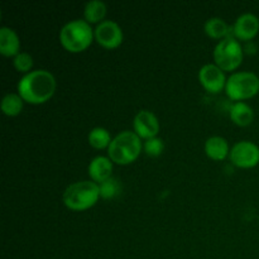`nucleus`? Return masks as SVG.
I'll return each instance as SVG.
<instances>
[{"label":"nucleus","mask_w":259,"mask_h":259,"mask_svg":"<svg viewBox=\"0 0 259 259\" xmlns=\"http://www.w3.org/2000/svg\"><path fill=\"white\" fill-rule=\"evenodd\" d=\"M23 106H24V100L18 93H8L2 99V111L7 116L19 115L23 110Z\"/></svg>","instance_id":"19"},{"label":"nucleus","mask_w":259,"mask_h":259,"mask_svg":"<svg viewBox=\"0 0 259 259\" xmlns=\"http://www.w3.org/2000/svg\"><path fill=\"white\" fill-rule=\"evenodd\" d=\"M99 190H100V197L104 200H110L118 196L121 192V184L115 177H110L106 181L99 184Z\"/></svg>","instance_id":"20"},{"label":"nucleus","mask_w":259,"mask_h":259,"mask_svg":"<svg viewBox=\"0 0 259 259\" xmlns=\"http://www.w3.org/2000/svg\"><path fill=\"white\" fill-rule=\"evenodd\" d=\"M13 66L18 72H22L24 75L33 71V57L28 52H20L13 58Z\"/></svg>","instance_id":"21"},{"label":"nucleus","mask_w":259,"mask_h":259,"mask_svg":"<svg viewBox=\"0 0 259 259\" xmlns=\"http://www.w3.org/2000/svg\"><path fill=\"white\" fill-rule=\"evenodd\" d=\"M229 159L235 167L253 168L259 164V147L250 141L237 142L230 148Z\"/></svg>","instance_id":"7"},{"label":"nucleus","mask_w":259,"mask_h":259,"mask_svg":"<svg viewBox=\"0 0 259 259\" xmlns=\"http://www.w3.org/2000/svg\"><path fill=\"white\" fill-rule=\"evenodd\" d=\"M143 144L142 139L132 131H123L116 134L108 148V157L119 166L131 164L141 156Z\"/></svg>","instance_id":"4"},{"label":"nucleus","mask_w":259,"mask_h":259,"mask_svg":"<svg viewBox=\"0 0 259 259\" xmlns=\"http://www.w3.org/2000/svg\"><path fill=\"white\" fill-rule=\"evenodd\" d=\"M57 81L47 70H33L18 81L17 90L24 103L32 105L45 104L55 95Z\"/></svg>","instance_id":"1"},{"label":"nucleus","mask_w":259,"mask_h":259,"mask_svg":"<svg viewBox=\"0 0 259 259\" xmlns=\"http://www.w3.org/2000/svg\"><path fill=\"white\" fill-rule=\"evenodd\" d=\"M111 141V134L108 129L103 128V126H96L89 132L88 142L93 148L95 149H108L110 146Z\"/></svg>","instance_id":"18"},{"label":"nucleus","mask_w":259,"mask_h":259,"mask_svg":"<svg viewBox=\"0 0 259 259\" xmlns=\"http://www.w3.org/2000/svg\"><path fill=\"white\" fill-rule=\"evenodd\" d=\"M259 32V18L253 13L239 15L233 25V35L235 39L250 42L257 37Z\"/></svg>","instance_id":"11"},{"label":"nucleus","mask_w":259,"mask_h":259,"mask_svg":"<svg viewBox=\"0 0 259 259\" xmlns=\"http://www.w3.org/2000/svg\"><path fill=\"white\" fill-rule=\"evenodd\" d=\"M205 153L212 161H224L225 158L229 157L230 147L229 143L225 138L220 136L209 137L205 142Z\"/></svg>","instance_id":"14"},{"label":"nucleus","mask_w":259,"mask_h":259,"mask_svg":"<svg viewBox=\"0 0 259 259\" xmlns=\"http://www.w3.org/2000/svg\"><path fill=\"white\" fill-rule=\"evenodd\" d=\"M113 161L109 157L105 156L94 157L88 167V172L91 181L96 182V184H101V182L106 181L110 177H113Z\"/></svg>","instance_id":"12"},{"label":"nucleus","mask_w":259,"mask_h":259,"mask_svg":"<svg viewBox=\"0 0 259 259\" xmlns=\"http://www.w3.org/2000/svg\"><path fill=\"white\" fill-rule=\"evenodd\" d=\"M204 30L210 38L212 39H224L228 37H234L233 35V27H229L228 23L223 18L212 17L205 22Z\"/></svg>","instance_id":"15"},{"label":"nucleus","mask_w":259,"mask_h":259,"mask_svg":"<svg viewBox=\"0 0 259 259\" xmlns=\"http://www.w3.org/2000/svg\"><path fill=\"white\" fill-rule=\"evenodd\" d=\"M215 65L222 68L224 72L235 71L243 62L244 50L242 43L234 37H228L219 40L212 51Z\"/></svg>","instance_id":"6"},{"label":"nucleus","mask_w":259,"mask_h":259,"mask_svg":"<svg viewBox=\"0 0 259 259\" xmlns=\"http://www.w3.org/2000/svg\"><path fill=\"white\" fill-rule=\"evenodd\" d=\"M243 50H244V53H248V55H255L258 48H257V45H255L253 40H250V42H247L244 46H243Z\"/></svg>","instance_id":"23"},{"label":"nucleus","mask_w":259,"mask_h":259,"mask_svg":"<svg viewBox=\"0 0 259 259\" xmlns=\"http://www.w3.org/2000/svg\"><path fill=\"white\" fill-rule=\"evenodd\" d=\"M108 8L101 0H90L83 7V19L89 24H100L105 20Z\"/></svg>","instance_id":"17"},{"label":"nucleus","mask_w":259,"mask_h":259,"mask_svg":"<svg viewBox=\"0 0 259 259\" xmlns=\"http://www.w3.org/2000/svg\"><path fill=\"white\" fill-rule=\"evenodd\" d=\"M134 133L141 139H151L158 137L159 121L156 114L151 110H139L133 119Z\"/></svg>","instance_id":"10"},{"label":"nucleus","mask_w":259,"mask_h":259,"mask_svg":"<svg viewBox=\"0 0 259 259\" xmlns=\"http://www.w3.org/2000/svg\"><path fill=\"white\" fill-rule=\"evenodd\" d=\"M225 93L235 103L254 98L259 93V77L249 71L233 72L227 80Z\"/></svg>","instance_id":"5"},{"label":"nucleus","mask_w":259,"mask_h":259,"mask_svg":"<svg viewBox=\"0 0 259 259\" xmlns=\"http://www.w3.org/2000/svg\"><path fill=\"white\" fill-rule=\"evenodd\" d=\"M227 76L215 63H206L199 70V82L202 88L211 94H219L225 90Z\"/></svg>","instance_id":"9"},{"label":"nucleus","mask_w":259,"mask_h":259,"mask_svg":"<svg viewBox=\"0 0 259 259\" xmlns=\"http://www.w3.org/2000/svg\"><path fill=\"white\" fill-rule=\"evenodd\" d=\"M100 199L99 184L86 180V181L73 182L66 187L62 194V202L67 209L72 211H85L98 204Z\"/></svg>","instance_id":"2"},{"label":"nucleus","mask_w":259,"mask_h":259,"mask_svg":"<svg viewBox=\"0 0 259 259\" xmlns=\"http://www.w3.org/2000/svg\"><path fill=\"white\" fill-rule=\"evenodd\" d=\"M143 151L149 157H159L164 151V142L159 137L147 139L143 143Z\"/></svg>","instance_id":"22"},{"label":"nucleus","mask_w":259,"mask_h":259,"mask_svg":"<svg viewBox=\"0 0 259 259\" xmlns=\"http://www.w3.org/2000/svg\"><path fill=\"white\" fill-rule=\"evenodd\" d=\"M229 116L234 124L239 126H248L254 120V111L244 101H237L229 110Z\"/></svg>","instance_id":"16"},{"label":"nucleus","mask_w":259,"mask_h":259,"mask_svg":"<svg viewBox=\"0 0 259 259\" xmlns=\"http://www.w3.org/2000/svg\"><path fill=\"white\" fill-rule=\"evenodd\" d=\"M0 53L4 57L14 58L20 53V39L18 33L10 27L0 28Z\"/></svg>","instance_id":"13"},{"label":"nucleus","mask_w":259,"mask_h":259,"mask_svg":"<svg viewBox=\"0 0 259 259\" xmlns=\"http://www.w3.org/2000/svg\"><path fill=\"white\" fill-rule=\"evenodd\" d=\"M94 35L98 45L106 50H115L123 43L124 33L120 25L114 20H104L96 25Z\"/></svg>","instance_id":"8"},{"label":"nucleus","mask_w":259,"mask_h":259,"mask_svg":"<svg viewBox=\"0 0 259 259\" xmlns=\"http://www.w3.org/2000/svg\"><path fill=\"white\" fill-rule=\"evenodd\" d=\"M94 39V29L85 19L70 20L60 30L61 45L71 53L83 52L90 47Z\"/></svg>","instance_id":"3"}]
</instances>
